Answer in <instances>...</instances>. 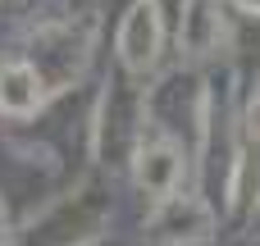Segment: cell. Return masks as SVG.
I'll return each mask as SVG.
<instances>
[{
    "mask_svg": "<svg viewBox=\"0 0 260 246\" xmlns=\"http://www.w3.org/2000/svg\"><path fill=\"white\" fill-rule=\"evenodd\" d=\"M160 46H165V23H160V9L155 0H137L119 27V55L133 73H146L155 59H160Z\"/></svg>",
    "mask_w": 260,
    "mask_h": 246,
    "instance_id": "6da1fadb",
    "label": "cell"
},
{
    "mask_svg": "<svg viewBox=\"0 0 260 246\" xmlns=\"http://www.w3.org/2000/svg\"><path fill=\"white\" fill-rule=\"evenodd\" d=\"M238 5H247V9H260V0H238Z\"/></svg>",
    "mask_w": 260,
    "mask_h": 246,
    "instance_id": "52a82bcc",
    "label": "cell"
},
{
    "mask_svg": "<svg viewBox=\"0 0 260 246\" xmlns=\"http://www.w3.org/2000/svg\"><path fill=\"white\" fill-rule=\"evenodd\" d=\"M183 169H187L183 146H178V142H169V137H160V142H151V146H142V151H137V187H142V192H151L155 201H165V196H174V192H178Z\"/></svg>",
    "mask_w": 260,
    "mask_h": 246,
    "instance_id": "7a4b0ae2",
    "label": "cell"
},
{
    "mask_svg": "<svg viewBox=\"0 0 260 246\" xmlns=\"http://www.w3.org/2000/svg\"><path fill=\"white\" fill-rule=\"evenodd\" d=\"M160 219L151 224L155 228V242H169V246H178V242H197V237H206L210 233V210L197 201V196H165L160 201V210H155Z\"/></svg>",
    "mask_w": 260,
    "mask_h": 246,
    "instance_id": "3957f363",
    "label": "cell"
},
{
    "mask_svg": "<svg viewBox=\"0 0 260 246\" xmlns=\"http://www.w3.org/2000/svg\"><path fill=\"white\" fill-rule=\"evenodd\" d=\"M9 237V219H5V201H0V242Z\"/></svg>",
    "mask_w": 260,
    "mask_h": 246,
    "instance_id": "8992f818",
    "label": "cell"
},
{
    "mask_svg": "<svg viewBox=\"0 0 260 246\" xmlns=\"http://www.w3.org/2000/svg\"><path fill=\"white\" fill-rule=\"evenodd\" d=\"M37 105H41V78H37V68L23 64V59H9L0 68V114L27 119V114H37Z\"/></svg>",
    "mask_w": 260,
    "mask_h": 246,
    "instance_id": "277c9868",
    "label": "cell"
},
{
    "mask_svg": "<svg viewBox=\"0 0 260 246\" xmlns=\"http://www.w3.org/2000/svg\"><path fill=\"white\" fill-rule=\"evenodd\" d=\"M247 123H251V137L260 142V91H256V100H251V119Z\"/></svg>",
    "mask_w": 260,
    "mask_h": 246,
    "instance_id": "5b68a950",
    "label": "cell"
}]
</instances>
